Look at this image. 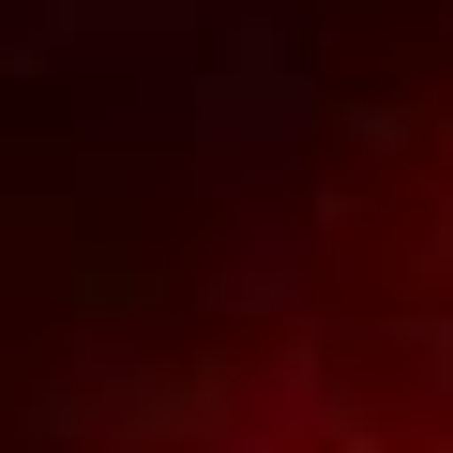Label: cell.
Here are the masks:
<instances>
[{
	"label": "cell",
	"mask_w": 453,
	"mask_h": 453,
	"mask_svg": "<svg viewBox=\"0 0 453 453\" xmlns=\"http://www.w3.org/2000/svg\"><path fill=\"white\" fill-rule=\"evenodd\" d=\"M121 453H453V273H318L257 333L181 363Z\"/></svg>",
	"instance_id": "cell-1"
}]
</instances>
